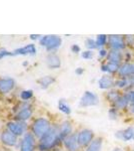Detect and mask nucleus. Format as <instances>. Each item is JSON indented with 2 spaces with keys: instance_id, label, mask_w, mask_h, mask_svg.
Segmentation results:
<instances>
[{
  "instance_id": "1",
  "label": "nucleus",
  "mask_w": 134,
  "mask_h": 151,
  "mask_svg": "<svg viewBox=\"0 0 134 151\" xmlns=\"http://www.w3.org/2000/svg\"><path fill=\"white\" fill-rule=\"evenodd\" d=\"M61 138L59 136V128L51 127V129L45 134L44 136L40 138V150H49L54 148L58 143L60 142Z\"/></svg>"
},
{
  "instance_id": "2",
  "label": "nucleus",
  "mask_w": 134,
  "mask_h": 151,
  "mask_svg": "<svg viewBox=\"0 0 134 151\" xmlns=\"http://www.w3.org/2000/svg\"><path fill=\"white\" fill-rule=\"evenodd\" d=\"M107 48L112 50L124 52L126 50V43L123 35H109Z\"/></svg>"
},
{
  "instance_id": "3",
  "label": "nucleus",
  "mask_w": 134,
  "mask_h": 151,
  "mask_svg": "<svg viewBox=\"0 0 134 151\" xmlns=\"http://www.w3.org/2000/svg\"><path fill=\"white\" fill-rule=\"evenodd\" d=\"M50 129H51L50 122L45 118L36 119L32 125L33 134L36 136V137H39V138H41L42 136H44Z\"/></svg>"
},
{
  "instance_id": "4",
  "label": "nucleus",
  "mask_w": 134,
  "mask_h": 151,
  "mask_svg": "<svg viewBox=\"0 0 134 151\" xmlns=\"http://www.w3.org/2000/svg\"><path fill=\"white\" fill-rule=\"evenodd\" d=\"M96 137L93 131L91 129H81L78 133H77V140H78V143L81 148H87L88 145L92 141L94 140V138Z\"/></svg>"
},
{
  "instance_id": "5",
  "label": "nucleus",
  "mask_w": 134,
  "mask_h": 151,
  "mask_svg": "<svg viewBox=\"0 0 134 151\" xmlns=\"http://www.w3.org/2000/svg\"><path fill=\"white\" fill-rule=\"evenodd\" d=\"M99 104V97L97 94L91 91H85L82 97L80 98L79 106L86 108V107H93Z\"/></svg>"
},
{
  "instance_id": "6",
  "label": "nucleus",
  "mask_w": 134,
  "mask_h": 151,
  "mask_svg": "<svg viewBox=\"0 0 134 151\" xmlns=\"http://www.w3.org/2000/svg\"><path fill=\"white\" fill-rule=\"evenodd\" d=\"M62 40L57 35H45L40 38V45L47 48L48 50H56L61 45Z\"/></svg>"
},
{
  "instance_id": "7",
  "label": "nucleus",
  "mask_w": 134,
  "mask_h": 151,
  "mask_svg": "<svg viewBox=\"0 0 134 151\" xmlns=\"http://www.w3.org/2000/svg\"><path fill=\"white\" fill-rule=\"evenodd\" d=\"M114 137L117 140L123 141V142L134 141V126L130 125L124 129H120V130L115 131Z\"/></svg>"
},
{
  "instance_id": "8",
  "label": "nucleus",
  "mask_w": 134,
  "mask_h": 151,
  "mask_svg": "<svg viewBox=\"0 0 134 151\" xmlns=\"http://www.w3.org/2000/svg\"><path fill=\"white\" fill-rule=\"evenodd\" d=\"M115 76L112 75H103L100 79L97 82V85H98V88L100 90H104V91H109V90L113 89L114 86H115Z\"/></svg>"
},
{
  "instance_id": "9",
  "label": "nucleus",
  "mask_w": 134,
  "mask_h": 151,
  "mask_svg": "<svg viewBox=\"0 0 134 151\" xmlns=\"http://www.w3.org/2000/svg\"><path fill=\"white\" fill-rule=\"evenodd\" d=\"M129 106H130V101H129L127 95L126 93H122V95L110 107H113L121 113H124V112H127Z\"/></svg>"
},
{
  "instance_id": "10",
  "label": "nucleus",
  "mask_w": 134,
  "mask_h": 151,
  "mask_svg": "<svg viewBox=\"0 0 134 151\" xmlns=\"http://www.w3.org/2000/svg\"><path fill=\"white\" fill-rule=\"evenodd\" d=\"M63 144L67 151H79L80 145L77 140V133H72L71 135L67 136L64 140H63Z\"/></svg>"
},
{
  "instance_id": "11",
  "label": "nucleus",
  "mask_w": 134,
  "mask_h": 151,
  "mask_svg": "<svg viewBox=\"0 0 134 151\" xmlns=\"http://www.w3.org/2000/svg\"><path fill=\"white\" fill-rule=\"evenodd\" d=\"M106 62L113 63L118 65H122L124 63V55L123 52H119V50H109L108 55H107Z\"/></svg>"
},
{
  "instance_id": "12",
  "label": "nucleus",
  "mask_w": 134,
  "mask_h": 151,
  "mask_svg": "<svg viewBox=\"0 0 134 151\" xmlns=\"http://www.w3.org/2000/svg\"><path fill=\"white\" fill-rule=\"evenodd\" d=\"M35 148V139L30 133H26L21 142V151H34Z\"/></svg>"
},
{
  "instance_id": "13",
  "label": "nucleus",
  "mask_w": 134,
  "mask_h": 151,
  "mask_svg": "<svg viewBox=\"0 0 134 151\" xmlns=\"http://www.w3.org/2000/svg\"><path fill=\"white\" fill-rule=\"evenodd\" d=\"M120 65L113 64V63H109V62H104L102 63L100 65V70L104 74H108V75H112V76H117L118 70Z\"/></svg>"
},
{
  "instance_id": "14",
  "label": "nucleus",
  "mask_w": 134,
  "mask_h": 151,
  "mask_svg": "<svg viewBox=\"0 0 134 151\" xmlns=\"http://www.w3.org/2000/svg\"><path fill=\"white\" fill-rule=\"evenodd\" d=\"M132 63H123L120 65L116 77L120 78H129L132 76Z\"/></svg>"
},
{
  "instance_id": "15",
  "label": "nucleus",
  "mask_w": 134,
  "mask_h": 151,
  "mask_svg": "<svg viewBox=\"0 0 134 151\" xmlns=\"http://www.w3.org/2000/svg\"><path fill=\"white\" fill-rule=\"evenodd\" d=\"M7 128L10 131L12 134H14L15 136H20L25 132V126L24 124L15 123V122H9L7 124Z\"/></svg>"
},
{
  "instance_id": "16",
  "label": "nucleus",
  "mask_w": 134,
  "mask_h": 151,
  "mask_svg": "<svg viewBox=\"0 0 134 151\" xmlns=\"http://www.w3.org/2000/svg\"><path fill=\"white\" fill-rule=\"evenodd\" d=\"M72 124L69 121H64L59 127V136L61 138V140L63 141L67 136L71 135L72 134Z\"/></svg>"
},
{
  "instance_id": "17",
  "label": "nucleus",
  "mask_w": 134,
  "mask_h": 151,
  "mask_svg": "<svg viewBox=\"0 0 134 151\" xmlns=\"http://www.w3.org/2000/svg\"><path fill=\"white\" fill-rule=\"evenodd\" d=\"M122 93L123 92H121V91H119V90L115 89V88H113V89L109 90V91H106L105 95H104V98H105V100L110 104V106H111V105L113 104L114 102L121 96V95H122Z\"/></svg>"
},
{
  "instance_id": "18",
  "label": "nucleus",
  "mask_w": 134,
  "mask_h": 151,
  "mask_svg": "<svg viewBox=\"0 0 134 151\" xmlns=\"http://www.w3.org/2000/svg\"><path fill=\"white\" fill-rule=\"evenodd\" d=\"M115 89L119 90L121 92H128L130 91V88H129V82L128 78H120L116 77L115 79Z\"/></svg>"
},
{
  "instance_id": "19",
  "label": "nucleus",
  "mask_w": 134,
  "mask_h": 151,
  "mask_svg": "<svg viewBox=\"0 0 134 151\" xmlns=\"http://www.w3.org/2000/svg\"><path fill=\"white\" fill-rule=\"evenodd\" d=\"M15 83L12 79H0V93L7 94L14 88Z\"/></svg>"
},
{
  "instance_id": "20",
  "label": "nucleus",
  "mask_w": 134,
  "mask_h": 151,
  "mask_svg": "<svg viewBox=\"0 0 134 151\" xmlns=\"http://www.w3.org/2000/svg\"><path fill=\"white\" fill-rule=\"evenodd\" d=\"M46 63H47L48 68H50V69H59L60 65H61L60 58L57 55H55V53L48 55L47 58H46Z\"/></svg>"
},
{
  "instance_id": "21",
  "label": "nucleus",
  "mask_w": 134,
  "mask_h": 151,
  "mask_svg": "<svg viewBox=\"0 0 134 151\" xmlns=\"http://www.w3.org/2000/svg\"><path fill=\"white\" fill-rule=\"evenodd\" d=\"M104 139L100 136H97L94 138V140L88 145V147L85 149V151H102L103 148Z\"/></svg>"
},
{
  "instance_id": "22",
  "label": "nucleus",
  "mask_w": 134,
  "mask_h": 151,
  "mask_svg": "<svg viewBox=\"0 0 134 151\" xmlns=\"http://www.w3.org/2000/svg\"><path fill=\"white\" fill-rule=\"evenodd\" d=\"M1 141L4 144L8 146H14L17 142V138L14 134H12L10 131H4L1 134Z\"/></svg>"
},
{
  "instance_id": "23",
  "label": "nucleus",
  "mask_w": 134,
  "mask_h": 151,
  "mask_svg": "<svg viewBox=\"0 0 134 151\" xmlns=\"http://www.w3.org/2000/svg\"><path fill=\"white\" fill-rule=\"evenodd\" d=\"M14 55H35L36 53V47L34 45H27L23 47L17 48L13 52Z\"/></svg>"
},
{
  "instance_id": "24",
  "label": "nucleus",
  "mask_w": 134,
  "mask_h": 151,
  "mask_svg": "<svg viewBox=\"0 0 134 151\" xmlns=\"http://www.w3.org/2000/svg\"><path fill=\"white\" fill-rule=\"evenodd\" d=\"M32 115V110L30 108H23L22 110H20L17 114V119L19 121H26Z\"/></svg>"
},
{
  "instance_id": "25",
  "label": "nucleus",
  "mask_w": 134,
  "mask_h": 151,
  "mask_svg": "<svg viewBox=\"0 0 134 151\" xmlns=\"http://www.w3.org/2000/svg\"><path fill=\"white\" fill-rule=\"evenodd\" d=\"M96 45L98 50L103 47H107V43H108V35H98L95 38Z\"/></svg>"
},
{
  "instance_id": "26",
  "label": "nucleus",
  "mask_w": 134,
  "mask_h": 151,
  "mask_svg": "<svg viewBox=\"0 0 134 151\" xmlns=\"http://www.w3.org/2000/svg\"><path fill=\"white\" fill-rule=\"evenodd\" d=\"M58 109H59L62 113L66 114V115H69V114L71 113V108H70V106L67 104V102L63 99L59 100V102H58Z\"/></svg>"
},
{
  "instance_id": "27",
  "label": "nucleus",
  "mask_w": 134,
  "mask_h": 151,
  "mask_svg": "<svg viewBox=\"0 0 134 151\" xmlns=\"http://www.w3.org/2000/svg\"><path fill=\"white\" fill-rule=\"evenodd\" d=\"M54 82H55V79L53 77H50V76L43 77L42 79H40L39 81H38V83L41 85V88H42V89H46V88H48L51 84H53Z\"/></svg>"
},
{
  "instance_id": "28",
  "label": "nucleus",
  "mask_w": 134,
  "mask_h": 151,
  "mask_svg": "<svg viewBox=\"0 0 134 151\" xmlns=\"http://www.w3.org/2000/svg\"><path fill=\"white\" fill-rule=\"evenodd\" d=\"M108 118L110 119V120L112 121H115L117 120V119H119V117L121 116V112H119L118 110H116L115 108H113V107H110L108 110Z\"/></svg>"
},
{
  "instance_id": "29",
  "label": "nucleus",
  "mask_w": 134,
  "mask_h": 151,
  "mask_svg": "<svg viewBox=\"0 0 134 151\" xmlns=\"http://www.w3.org/2000/svg\"><path fill=\"white\" fill-rule=\"evenodd\" d=\"M124 40H125L126 47L131 50H134V35H125Z\"/></svg>"
},
{
  "instance_id": "30",
  "label": "nucleus",
  "mask_w": 134,
  "mask_h": 151,
  "mask_svg": "<svg viewBox=\"0 0 134 151\" xmlns=\"http://www.w3.org/2000/svg\"><path fill=\"white\" fill-rule=\"evenodd\" d=\"M85 47L88 48L89 50H98L97 47V45H96V41L95 40L91 37H88L85 40Z\"/></svg>"
},
{
  "instance_id": "31",
  "label": "nucleus",
  "mask_w": 134,
  "mask_h": 151,
  "mask_svg": "<svg viewBox=\"0 0 134 151\" xmlns=\"http://www.w3.org/2000/svg\"><path fill=\"white\" fill-rule=\"evenodd\" d=\"M124 55V63H133L134 62V55L131 50L126 48L123 52Z\"/></svg>"
},
{
  "instance_id": "32",
  "label": "nucleus",
  "mask_w": 134,
  "mask_h": 151,
  "mask_svg": "<svg viewBox=\"0 0 134 151\" xmlns=\"http://www.w3.org/2000/svg\"><path fill=\"white\" fill-rule=\"evenodd\" d=\"M108 52H109V50L107 47H103V48L98 50V60H100V62L101 60H106Z\"/></svg>"
},
{
  "instance_id": "33",
  "label": "nucleus",
  "mask_w": 134,
  "mask_h": 151,
  "mask_svg": "<svg viewBox=\"0 0 134 151\" xmlns=\"http://www.w3.org/2000/svg\"><path fill=\"white\" fill-rule=\"evenodd\" d=\"M33 96V92L31 91V90H27V91H23L21 92L20 94V98L22 100H25V101H27L31 98V97Z\"/></svg>"
},
{
  "instance_id": "34",
  "label": "nucleus",
  "mask_w": 134,
  "mask_h": 151,
  "mask_svg": "<svg viewBox=\"0 0 134 151\" xmlns=\"http://www.w3.org/2000/svg\"><path fill=\"white\" fill-rule=\"evenodd\" d=\"M81 57L82 58H84V60H92L94 57V52L93 50H84L83 52H81Z\"/></svg>"
},
{
  "instance_id": "35",
  "label": "nucleus",
  "mask_w": 134,
  "mask_h": 151,
  "mask_svg": "<svg viewBox=\"0 0 134 151\" xmlns=\"http://www.w3.org/2000/svg\"><path fill=\"white\" fill-rule=\"evenodd\" d=\"M123 93H126V95H127L130 104H134V90H130L128 92H123Z\"/></svg>"
},
{
  "instance_id": "36",
  "label": "nucleus",
  "mask_w": 134,
  "mask_h": 151,
  "mask_svg": "<svg viewBox=\"0 0 134 151\" xmlns=\"http://www.w3.org/2000/svg\"><path fill=\"white\" fill-rule=\"evenodd\" d=\"M8 55H14V53L8 52L6 50H0V60L4 57H8Z\"/></svg>"
},
{
  "instance_id": "37",
  "label": "nucleus",
  "mask_w": 134,
  "mask_h": 151,
  "mask_svg": "<svg viewBox=\"0 0 134 151\" xmlns=\"http://www.w3.org/2000/svg\"><path fill=\"white\" fill-rule=\"evenodd\" d=\"M70 50H71V52L73 53H79L81 52V48H80L78 45H72L71 47H70Z\"/></svg>"
},
{
  "instance_id": "38",
  "label": "nucleus",
  "mask_w": 134,
  "mask_h": 151,
  "mask_svg": "<svg viewBox=\"0 0 134 151\" xmlns=\"http://www.w3.org/2000/svg\"><path fill=\"white\" fill-rule=\"evenodd\" d=\"M126 113H127L129 116L134 117V104H130V106L128 107V110Z\"/></svg>"
},
{
  "instance_id": "39",
  "label": "nucleus",
  "mask_w": 134,
  "mask_h": 151,
  "mask_svg": "<svg viewBox=\"0 0 134 151\" xmlns=\"http://www.w3.org/2000/svg\"><path fill=\"white\" fill-rule=\"evenodd\" d=\"M128 82H129V88H130V90H134V75L130 76L128 78Z\"/></svg>"
},
{
  "instance_id": "40",
  "label": "nucleus",
  "mask_w": 134,
  "mask_h": 151,
  "mask_svg": "<svg viewBox=\"0 0 134 151\" xmlns=\"http://www.w3.org/2000/svg\"><path fill=\"white\" fill-rule=\"evenodd\" d=\"M83 73H84V70L82 69V68H77V69L75 70V74L78 75V76H81Z\"/></svg>"
},
{
  "instance_id": "41",
  "label": "nucleus",
  "mask_w": 134,
  "mask_h": 151,
  "mask_svg": "<svg viewBox=\"0 0 134 151\" xmlns=\"http://www.w3.org/2000/svg\"><path fill=\"white\" fill-rule=\"evenodd\" d=\"M40 36H41V35H30V38H31V40H37V38H39Z\"/></svg>"
},
{
  "instance_id": "42",
  "label": "nucleus",
  "mask_w": 134,
  "mask_h": 151,
  "mask_svg": "<svg viewBox=\"0 0 134 151\" xmlns=\"http://www.w3.org/2000/svg\"><path fill=\"white\" fill-rule=\"evenodd\" d=\"M111 151H125V150L122 149L121 147H114Z\"/></svg>"
},
{
  "instance_id": "43",
  "label": "nucleus",
  "mask_w": 134,
  "mask_h": 151,
  "mask_svg": "<svg viewBox=\"0 0 134 151\" xmlns=\"http://www.w3.org/2000/svg\"><path fill=\"white\" fill-rule=\"evenodd\" d=\"M132 74L134 75V62L132 63Z\"/></svg>"
},
{
  "instance_id": "44",
  "label": "nucleus",
  "mask_w": 134,
  "mask_h": 151,
  "mask_svg": "<svg viewBox=\"0 0 134 151\" xmlns=\"http://www.w3.org/2000/svg\"><path fill=\"white\" fill-rule=\"evenodd\" d=\"M129 151H134V149H130V150H129Z\"/></svg>"
}]
</instances>
